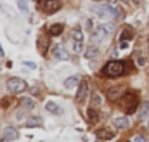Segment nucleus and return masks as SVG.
I'll list each match as a JSON object with an SVG mask.
<instances>
[{
  "mask_svg": "<svg viewBox=\"0 0 149 142\" xmlns=\"http://www.w3.org/2000/svg\"><path fill=\"white\" fill-rule=\"evenodd\" d=\"M102 74L108 78H116V76L125 74V63L123 61H109L102 68Z\"/></svg>",
  "mask_w": 149,
  "mask_h": 142,
  "instance_id": "obj_1",
  "label": "nucleus"
},
{
  "mask_svg": "<svg viewBox=\"0 0 149 142\" xmlns=\"http://www.w3.org/2000/svg\"><path fill=\"white\" fill-rule=\"evenodd\" d=\"M94 12L99 16V17H102V19H114V17H120L121 14H120V10L118 9H114L113 5L109 3H101V5H94Z\"/></svg>",
  "mask_w": 149,
  "mask_h": 142,
  "instance_id": "obj_2",
  "label": "nucleus"
},
{
  "mask_svg": "<svg viewBox=\"0 0 149 142\" xmlns=\"http://www.w3.org/2000/svg\"><path fill=\"white\" fill-rule=\"evenodd\" d=\"M71 38H73V49L74 54H81L83 52V33L80 28H74L73 33H71Z\"/></svg>",
  "mask_w": 149,
  "mask_h": 142,
  "instance_id": "obj_3",
  "label": "nucleus"
},
{
  "mask_svg": "<svg viewBox=\"0 0 149 142\" xmlns=\"http://www.w3.org/2000/svg\"><path fill=\"white\" fill-rule=\"evenodd\" d=\"M7 87H9V90L12 94H21V92L26 90V81L21 80V78H10L7 81Z\"/></svg>",
  "mask_w": 149,
  "mask_h": 142,
  "instance_id": "obj_4",
  "label": "nucleus"
},
{
  "mask_svg": "<svg viewBox=\"0 0 149 142\" xmlns=\"http://www.w3.org/2000/svg\"><path fill=\"white\" fill-rule=\"evenodd\" d=\"M125 101H127V104H125V113L127 114H134L135 111H137V107H139V99H137V95L132 92V94H127V97H125Z\"/></svg>",
  "mask_w": 149,
  "mask_h": 142,
  "instance_id": "obj_5",
  "label": "nucleus"
},
{
  "mask_svg": "<svg viewBox=\"0 0 149 142\" xmlns=\"http://www.w3.org/2000/svg\"><path fill=\"white\" fill-rule=\"evenodd\" d=\"M40 9L47 14H54L56 10L61 9V2L59 0H42L40 2Z\"/></svg>",
  "mask_w": 149,
  "mask_h": 142,
  "instance_id": "obj_6",
  "label": "nucleus"
},
{
  "mask_svg": "<svg viewBox=\"0 0 149 142\" xmlns=\"http://www.w3.org/2000/svg\"><path fill=\"white\" fill-rule=\"evenodd\" d=\"M52 54H54V57L59 59V61H68V59H70V54H68V50H66L63 45H56V47L52 49Z\"/></svg>",
  "mask_w": 149,
  "mask_h": 142,
  "instance_id": "obj_7",
  "label": "nucleus"
},
{
  "mask_svg": "<svg viewBox=\"0 0 149 142\" xmlns=\"http://www.w3.org/2000/svg\"><path fill=\"white\" fill-rule=\"evenodd\" d=\"M87 95H88V83L80 81V87H78V92H76V102H83Z\"/></svg>",
  "mask_w": 149,
  "mask_h": 142,
  "instance_id": "obj_8",
  "label": "nucleus"
},
{
  "mask_svg": "<svg viewBox=\"0 0 149 142\" xmlns=\"http://www.w3.org/2000/svg\"><path fill=\"white\" fill-rule=\"evenodd\" d=\"M3 142H10V141H16L17 137H19V134H17V130L16 128H12V127H7V128H3Z\"/></svg>",
  "mask_w": 149,
  "mask_h": 142,
  "instance_id": "obj_9",
  "label": "nucleus"
},
{
  "mask_svg": "<svg viewBox=\"0 0 149 142\" xmlns=\"http://www.w3.org/2000/svg\"><path fill=\"white\" fill-rule=\"evenodd\" d=\"M113 123H114V127H116L118 130H125V128H128V127H130V121H128V118H127V116H116Z\"/></svg>",
  "mask_w": 149,
  "mask_h": 142,
  "instance_id": "obj_10",
  "label": "nucleus"
},
{
  "mask_svg": "<svg viewBox=\"0 0 149 142\" xmlns=\"http://www.w3.org/2000/svg\"><path fill=\"white\" fill-rule=\"evenodd\" d=\"M99 139H102V141H113L114 139V132L109 130V128H101V130H97V134H95Z\"/></svg>",
  "mask_w": 149,
  "mask_h": 142,
  "instance_id": "obj_11",
  "label": "nucleus"
},
{
  "mask_svg": "<svg viewBox=\"0 0 149 142\" xmlns=\"http://www.w3.org/2000/svg\"><path fill=\"white\" fill-rule=\"evenodd\" d=\"M87 120H88L90 125H95V123L99 121V113H97V109L88 107V109H87Z\"/></svg>",
  "mask_w": 149,
  "mask_h": 142,
  "instance_id": "obj_12",
  "label": "nucleus"
},
{
  "mask_svg": "<svg viewBox=\"0 0 149 142\" xmlns=\"http://www.w3.org/2000/svg\"><path fill=\"white\" fill-rule=\"evenodd\" d=\"M45 109H47L49 113H52V114H61V113H63L61 106L56 104L54 101H47V102H45Z\"/></svg>",
  "mask_w": 149,
  "mask_h": 142,
  "instance_id": "obj_13",
  "label": "nucleus"
},
{
  "mask_svg": "<svg viewBox=\"0 0 149 142\" xmlns=\"http://www.w3.org/2000/svg\"><path fill=\"white\" fill-rule=\"evenodd\" d=\"M106 35H108V33H106V30H104V28H102V24H101V26H97V28H95V31L92 33V40L97 43V42H101Z\"/></svg>",
  "mask_w": 149,
  "mask_h": 142,
  "instance_id": "obj_14",
  "label": "nucleus"
},
{
  "mask_svg": "<svg viewBox=\"0 0 149 142\" xmlns=\"http://www.w3.org/2000/svg\"><path fill=\"white\" fill-rule=\"evenodd\" d=\"M97 56H99L97 45H88V47L85 49V57H87V59H95Z\"/></svg>",
  "mask_w": 149,
  "mask_h": 142,
  "instance_id": "obj_15",
  "label": "nucleus"
},
{
  "mask_svg": "<svg viewBox=\"0 0 149 142\" xmlns=\"http://www.w3.org/2000/svg\"><path fill=\"white\" fill-rule=\"evenodd\" d=\"M63 31H64V26H63L61 23H56V24H52V26L49 28V35L50 36H59Z\"/></svg>",
  "mask_w": 149,
  "mask_h": 142,
  "instance_id": "obj_16",
  "label": "nucleus"
},
{
  "mask_svg": "<svg viewBox=\"0 0 149 142\" xmlns=\"http://www.w3.org/2000/svg\"><path fill=\"white\" fill-rule=\"evenodd\" d=\"M121 92H123V88H120V87L111 88V90L108 92V99H109V101H116V99H120V97H121Z\"/></svg>",
  "mask_w": 149,
  "mask_h": 142,
  "instance_id": "obj_17",
  "label": "nucleus"
},
{
  "mask_svg": "<svg viewBox=\"0 0 149 142\" xmlns=\"http://www.w3.org/2000/svg\"><path fill=\"white\" fill-rule=\"evenodd\" d=\"M132 36H134V30L127 26V28L121 31V35H120V40H121V42H127V40H132Z\"/></svg>",
  "mask_w": 149,
  "mask_h": 142,
  "instance_id": "obj_18",
  "label": "nucleus"
},
{
  "mask_svg": "<svg viewBox=\"0 0 149 142\" xmlns=\"http://www.w3.org/2000/svg\"><path fill=\"white\" fill-rule=\"evenodd\" d=\"M80 83V76H70L66 81H64V87L66 88H73L74 85H78Z\"/></svg>",
  "mask_w": 149,
  "mask_h": 142,
  "instance_id": "obj_19",
  "label": "nucleus"
},
{
  "mask_svg": "<svg viewBox=\"0 0 149 142\" xmlns=\"http://www.w3.org/2000/svg\"><path fill=\"white\" fill-rule=\"evenodd\" d=\"M47 47H49V40L40 38V40H38V50H40L42 54H45V52H47Z\"/></svg>",
  "mask_w": 149,
  "mask_h": 142,
  "instance_id": "obj_20",
  "label": "nucleus"
},
{
  "mask_svg": "<svg viewBox=\"0 0 149 142\" xmlns=\"http://www.w3.org/2000/svg\"><path fill=\"white\" fill-rule=\"evenodd\" d=\"M40 125H42V120H40L38 116L30 118V120H28V123H26V127H40Z\"/></svg>",
  "mask_w": 149,
  "mask_h": 142,
  "instance_id": "obj_21",
  "label": "nucleus"
},
{
  "mask_svg": "<svg viewBox=\"0 0 149 142\" xmlns=\"http://www.w3.org/2000/svg\"><path fill=\"white\" fill-rule=\"evenodd\" d=\"M134 56H135V59H137V64H139L141 68H144V66H146V57L141 56V52H135Z\"/></svg>",
  "mask_w": 149,
  "mask_h": 142,
  "instance_id": "obj_22",
  "label": "nucleus"
},
{
  "mask_svg": "<svg viewBox=\"0 0 149 142\" xmlns=\"http://www.w3.org/2000/svg\"><path fill=\"white\" fill-rule=\"evenodd\" d=\"M149 116V99L142 104V109H141V118H146Z\"/></svg>",
  "mask_w": 149,
  "mask_h": 142,
  "instance_id": "obj_23",
  "label": "nucleus"
},
{
  "mask_svg": "<svg viewBox=\"0 0 149 142\" xmlns=\"http://www.w3.org/2000/svg\"><path fill=\"white\" fill-rule=\"evenodd\" d=\"M17 7H19L21 12H24V14L28 12V2L26 0H17Z\"/></svg>",
  "mask_w": 149,
  "mask_h": 142,
  "instance_id": "obj_24",
  "label": "nucleus"
},
{
  "mask_svg": "<svg viewBox=\"0 0 149 142\" xmlns=\"http://www.w3.org/2000/svg\"><path fill=\"white\" fill-rule=\"evenodd\" d=\"M21 104L26 107V109H33V107H35V102H33V99H23V101H21Z\"/></svg>",
  "mask_w": 149,
  "mask_h": 142,
  "instance_id": "obj_25",
  "label": "nucleus"
},
{
  "mask_svg": "<svg viewBox=\"0 0 149 142\" xmlns=\"http://www.w3.org/2000/svg\"><path fill=\"white\" fill-rule=\"evenodd\" d=\"M85 26H87V30H88V33L92 35L94 31H95V26H94V23H92V19H87V23H85Z\"/></svg>",
  "mask_w": 149,
  "mask_h": 142,
  "instance_id": "obj_26",
  "label": "nucleus"
},
{
  "mask_svg": "<svg viewBox=\"0 0 149 142\" xmlns=\"http://www.w3.org/2000/svg\"><path fill=\"white\" fill-rule=\"evenodd\" d=\"M102 28L106 30V33H113V30H114V24H113V23H106V24H102Z\"/></svg>",
  "mask_w": 149,
  "mask_h": 142,
  "instance_id": "obj_27",
  "label": "nucleus"
},
{
  "mask_svg": "<svg viewBox=\"0 0 149 142\" xmlns=\"http://www.w3.org/2000/svg\"><path fill=\"white\" fill-rule=\"evenodd\" d=\"M23 66H26V68H30V70H35V68H37V64L31 63V61H23Z\"/></svg>",
  "mask_w": 149,
  "mask_h": 142,
  "instance_id": "obj_28",
  "label": "nucleus"
},
{
  "mask_svg": "<svg viewBox=\"0 0 149 142\" xmlns=\"http://www.w3.org/2000/svg\"><path fill=\"white\" fill-rule=\"evenodd\" d=\"M134 142H148V141H146V137H142V135H135V137H134Z\"/></svg>",
  "mask_w": 149,
  "mask_h": 142,
  "instance_id": "obj_29",
  "label": "nucleus"
},
{
  "mask_svg": "<svg viewBox=\"0 0 149 142\" xmlns=\"http://www.w3.org/2000/svg\"><path fill=\"white\" fill-rule=\"evenodd\" d=\"M101 102V97H99V94H94V104H99Z\"/></svg>",
  "mask_w": 149,
  "mask_h": 142,
  "instance_id": "obj_30",
  "label": "nucleus"
},
{
  "mask_svg": "<svg viewBox=\"0 0 149 142\" xmlns=\"http://www.w3.org/2000/svg\"><path fill=\"white\" fill-rule=\"evenodd\" d=\"M114 3H118V0H109V5H114Z\"/></svg>",
  "mask_w": 149,
  "mask_h": 142,
  "instance_id": "obj_31",
  "label": "nucleus"
},
{
  "mask_svg": "<svg viewBox=\"0 0 149 142\" xmlns=\"http://www.w3.org/2000/svg\"><path fill=\"white\" fill-rule=\"evenodd\" d=\"M132 2H134V3H141V0H132Z\"/></svg>",
  "mask_w": 149,
  "mask_h": 142,
  "instance_id": "obj_32",
  "label": "nucleus"
},
{
  "mask_svg": "<svg viewBox=\"0 0 149 142\" xmlns=\"http://www.w3.org/2000/svg\"><path fill=\"white\" fill-rule=\"evenodd\" d=\"M0 54H3V50H2V47H0Z\"/></svg>",
  "mask_w": 149,
  "mask_h": 142,
  "instance_id": "obj_33",
  "label": "nucleus"
},
{
  "mask_svg": "<svg viewBox=\"0 0 149 142\" xmlns=\"http://www.w3.org/2000/svg\"><path fill=\"white\" fill-rule=\"evenodd\" d=\"M123 2H125V3H128V2H130V0H123Z\"/></svg>",
  "mask_w": 149,
  "mask_h": 142,
  "instance_id": "obj_34",
  "label": "nucleus"
},
{
  "mask_svg": "<svg viewBox=\"0 0 149 142\" xmlns=\"http://www.w3.org/2000/svg\"><path fill=\"white\" fill-rule=\"evenodd\" d=\"M148 128H149V121H148Z\"/></svg>",
  "mask_w": 149,
  "mask_h": 142,
  "instance_id": "obj_35",
  "label": "nucleus"
},
{
  "mask_svg": "<svg viewBox=\"0 0 149 142\" xmlns=\"http://www.w3.org/2000/svg\"><path fill=\"white\" fill-rule=\"evenodd\" d=\"M94 2H99V0H94Z\"/></svg>",
  "mask_w": 149,
  "mask_h": 142,
  "instance_id": "obj_36",
  "label": "nucleus"
},
{
  "mask_svg": "<svg viewBox=\"0 0 149 142\" xmlns=\"http://www.w3.org/2000/svg\"><path fill=\"white\" fill-rule=\"evenodd\" d=\"M97 142H101V141H97Z\"/></svg>",
  "mask_w": 149,
  "mask_h": 142,
  "instance_id": "obj_37",
  "label": "nucleus"
},
{
  "mask_svg": "<svg viewBox=\"0 0 149 142\" xmlns=\"http://www.w3.org/2000/svg\"><path fill=\"white\" fill-rule=\"evenodd\" d=\"M0 7H2V5H0Z\"/></svg>",
  "mask_w": 149,
  "mask_h": 142,
  "instance_id": "obj_38",
  "label": "nucleus"
}]
</instances>
